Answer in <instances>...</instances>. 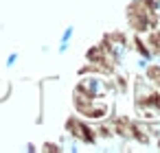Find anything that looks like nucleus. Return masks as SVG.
<instances>
[{"label":"nucleus","instance_id":"f257e3e1","mask_svg":"<svg viewBox=\"0 0 160 153\" xmlns=\"http://www.w3.org/2000/svg\"><path fill=\"white\" fill-rule=\"evenodd\" d=\"M108 92V83L101 79V77H86L81 83H79V94L88 96V98H103Z\"/></svg>","mask_w":160,"mask_h":153},{"label":"nucleus","instance_id":"f03ea898","mask_svg":"<svg viewBox=\"0 0 160 153\" xmlns=\"http://www.w3.org/2000/svg\"><path fill=\"white\" fill-rule=\"evenodd\" d=\"M75 24H68L66 29H64V33H62V37H59V46H57V53L59 55H66L68 53V48H70V42H72V37H75Z\"/></svg>","mask_w":160,"mask_h":153},{"label":"nucleus","instance_id":"7ed1b4c3","mask_svg":"<svg viewBox=\"0 0 160 153\" xmlns=\"http://www.w3.org/2000/svg\"><path fill=\"white\" fill-rule=\"evenodd\" d=\"M18 59H20V53H9V55H7V61H5V66H7V68H13V66L18 64Z\"/></svg>","mask_w":160,"mask_h":153},{"label":"nucleus","instance_id":"20e7f679","mask_svg":"<svg viewBox=\"0 0 160 153\" xmlns=\"http://www.w3.org/2000/svg\"><path fill=\"white\" fill-rule=\"evenodd\" d=\"M156 66H158V68H160V53H158V61H156Z\"/></svg>","mask_w":160,"mask_h":153},{"label":"nucleus","instance_id":"39448f33","mask_svg":"<svg viewBox=\"0 0 160 153\" xmlns=\"http://www.w3.org/2000/svg\"><path fill=\"white\" fill-rule=\"evenodd\" d=\"M140 2H145V0H134V5H140Z\"/></svg>","mask_w":160,"mask_h":153},{"label":"nucleus","instance_id":"423d86ee","mask_svg":"<svg viewBox=\"0 0 160 153\" xmlns=\"http://www.w3.org/2000/svg\"><path fill=\"white\" fill-rule=\"evenodd\" d=\"M158 144H160V142H158Z\"/></svg>","mask_w":160,"mask_h":153}]
</instances>
